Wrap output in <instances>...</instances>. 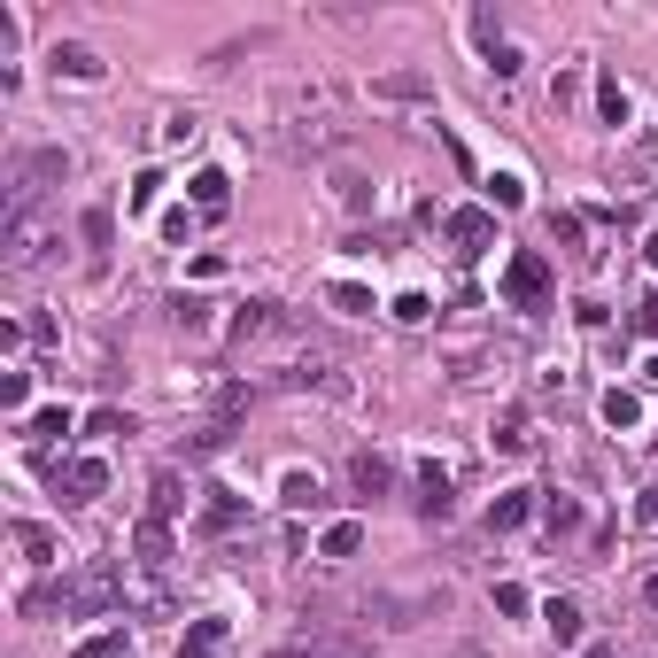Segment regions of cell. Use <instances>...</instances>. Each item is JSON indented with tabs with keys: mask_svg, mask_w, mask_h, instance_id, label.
Segmentation results:
<instances>
[{
	"mask_svg": "<svg viewBox=\"0 0 658 658\" xmlns=\"http://www.w3.org/2000/svg\"><path fill=\"white\" fill-rule=\"evenodd\" d=\"M55 225H47V217L39 210H8V233H0V264L8 271H39L47 264V256H55Z\"/></svg>",
	"mask_w": 658,
	"mask_h": 658,
	"instance_id": "obj_1",
	"label": "cell"
},
{
	"mask_svg": "<svg viewBox=\"0 0 658 658\" xmlns=\"http://www.w3.org/2000/svg\"><path fill=\"white\" fill-rule=\"evenodd\" d=\"M550 287H558V279H550V256H542V248H511V264H504V302L511 310H542Z\"/></svg>",
	"mask_w": 658,
	"mask_h": 658,
	"instance_id": "obj_2",
	"label": "cell"
},
{
	"mask_svg": "<svg viewBox=\"0 0 658 658\" xmlns=\"http://www.w3.org/2000/svg\"><path fill=\"white\" fill-rule=\"evenodd\" d=\"M132 566L140 573L171 566V527H163V519H140V527H132Z\"/></svg>",
	"mask_w": 658,
	"mask_h": 658,
	"instance_id": "obj_3",
	"label": "cell"
},
{
	"mask_svg": "<svg viewBox=\"0 0 658 658\" xmlns=\"http://www.w3.org/2000/svg\"><path fill=\"white\" fill-rule=\"evenodd\" d=\"M179 511H186V480H179V465H163V473L148 480V519H163V527H171Z\"/></svg>",
	"mask_w": 658,
	"mask_h": 658,
	"instance_id": "obj_4",
	"label": "cell"
},
{
	"mask_svg": "<svg viewBox=\"0 0 658 658\" xmlns=\"http://www.w3.org/2000/svg\"><path fill=\"white\" fill-rule=\"evenodd\" d=\"M349 480H357V496H388V488H395V465L380 457V449H357V457H349Z\"/></svg>",
	"mask_w": 658,
	"mask_h": 658,
	"instance_id": "obj_5",
	"label": "cell"
},
{
	"mask_svg": "<svg viewBox=\"0 0 658 658\" xmlns=\"http://www.w3.org/2000/svg\"><path fill=\"white\" fill-rule=\"evenodd\" d=\"M527 519H535V488H504V496L488 504V527H496V535H511V527H527Z\"/></svg>",
	"mask_w": 658,
	"mask_h": 658,
	"instance_id": "obj_6",
	"label": "cell"
},
{
	"mask_svg": "<svg viewBox=\"0 0 658 658\" xmlns=\"http://www.w3.org/2000/svg\"><path fill=\"white\" fill-rule=\"evenodd\" d=\"M47 62H55V78H78V86H93V78H101V55H93V47H78V39H62Z\"/></svg>",
	"mask_w": 658,
	"mask_h": 658,
	"instance_id": "obj_7",
	"label": "cell"
},
{
	"mask_svg": "<svg viewBox=\"0 0 658 658\" xmlns=\"http://www.w3.org/2000/svg\"><path fill=\"white\" fill-rule=\"evenodd\" d=\"M62 488L86 504V496H101V488H109V465H101V457H70V465H62Z\"/></svg>",
	"mask_w": 658,
	"mask_h": 658,
	"instance_id": "obj_8",
	"label": "cell"
},
{
	"mask_svg": "<svg viewBox=\"0 0 658 658\" xmlns=\"http://www.w3.org/2000/svg\"><path fill=\"white\" fill-rule=\"evenodd\" d=\"M542 628H550V643H581L589 620H581V604H573V597H550V604H542Z\"/></svg>",
	"mask_w": 658,
	"mask_h": 658,
	"instance_id": "obj_9",
	"label": "cell"
},
{
	"mask_svg": "<svg viewBox=\"0 0 658 658\" xmlns=\"http://www.w3.org/2000/svg\"><path fill=\"white\" fill-rule=\"evenodd\" d=\"M225 620H194V628H186V643H179V658H225Z\"/></svg>",
	"mask_w": 658,
	"mask_h": 658,
	"instance_id": "obj_10",
	"label": "cell"
},
{
	"mask_svg": "<svg viewBox=\"0 0 658 658\" xmlns=\"http://www.w3.org/2000/svg\"><path fill=\"white\" fill-rule=\"evenodd\" d=\"M16 550H24V566H39V573H47V566H55V558H62V542L47 535V527H31V519H24V527H16Z\"/></svg>",
	"mask_w": 658,
	"mask_h": 658,
	"instance_id": "obj_11",
	"label": "cell"
},
{
	"mask_svg": "<svg viewBox=\"0 0 658 658\" xmlns=\"http://www.w3.org/2000/svg\"><path fill=\"white\" fill-rule=\"evenodd\" d=\"M449 240H465V248H488V240H496V210H457V217H449Z\"/></svg>",
	"mask_w": 658,
	"mask_h": 658,
	"instance_id": "obj_12",
	"label": "cell"
},
{
	"mask_svg": "<svg viewBox=\"0 0 658 658\" xmlns=\"http://www.w3.org/2000/svg\"><path fill=\"white\" fill-rule=\"evenodd\" d=\"M419 511L426 519H449V473L442 465H419Z\"/></svg>",
	"mask_w": 658,
	"mask_h": 658,
	"instance_id": "obj_13",
	"label": "cell"
},
{
	"mask_svg": "<svg viewBox=\"0 0 658 658\" xmlns=\"http://www.w3.org/2000/svg\"><path fill=\"white\" fill-rule=\"evenodd\" d=\"M279 504H287V511H318V504H326L318 473H287V480H279Z\"/></svg>",
	"mask_w": 658,
	"mask_h": 658,
	"instance_id": "obj_14",
	"label": "cell"
},
{
	"mask_svg": "<svg viewBox=\"0 0 658 658\" xmlns=\"http://www.w3.org/2000/svg\"><path fill=\"white\" fill-rule=\"evenodd\" d=\"M194 202H202V217H217L233 202V179H225V171H194Z\"/></svg>",
	"mask_w": 658,
	"mask_h": 658,
	"instance_id": "obj_15",
	"label": "cell"
},
{
	"mask_svg": "<svg viewBox=\"0 0 658 658\" xmlns=\"http://www.w3.org/2000/svg\"><path fill=\"white\" fill-rule=\"evenodd\" d=\"M635 419H643V403H635L628 388H604V426H620V434H628Z\"/></svg>",
	"mask_w": 658,
	"mask_h": 658,
	"instance_id": "obj_16",
	"label": "cell"
},
{
	"mask_svg": "<svg viewBox=\"0 0 658 658\" xmlns=\"http://www.w3.org/2000/svg\"><path fill=\"white\" fill-rule=\"evenodd\" d=\"M357 550H364V527L357 519H333L326 527V558H357Z\"/></svg>",
	"mask_w": 658,
	"mask_h": 658,
	"instance_id": "obj_17",
	"label": "cell"
},
{
	"mask_svg": "<svg viewBox=\"0 0 658 658\" xmlns=\"http://www.w3.org/2000/svg\"><path fill=\"white\" fill-rule=\"evenodd\" d=\"M225 333H233V341H256V333H271V302H240V318H233Z\"/></svg>",
	"mask_w": 658,
	"mask_h": 658,
	"instance_id": "obj_18",
	"label": "cell"
},
{
	"mask_svg": "<svg viewBox=\"0 0 658 658\" xmlns=\"http://www.w3.org/2000/svg\"><path fill=\"white\" fill-rule=\"evenodd\" d=\"M202 527H210V535H225V527H240V504L225 496V488H210V504H202Z\"/></svg>",
	"mask_w": 658,
	"mask_h": 658,
	"instance_id": "obj_19",
	"label": "cell"
},
{
	"mask_svg": "<svg viewBox=\"0 0 658 658\" xmlns=\"http://www.w3.org/2000/svg\"><path fill=\"white\" fill-rule=\"evenodd\" d=\"M70 658H132V651H124V628H101V635H86Z\"/></svg>",
	"mask_w": 658,
	"mask_h": 658,
	"instance_id": "obj_20",
	"label": "cell"
},
{
	"mask_svg": "<svg viewBox=\"0 0 658 658\" xmlns=\"http://www.w3.org/2000/svg\"><path fill=\"white\" fill-rule=\"evenodd\" d=\"M380 101H426V78L419 70H395V78H380Z\"/></svg>",
	"mask_w": 658,
	"mask_h": 658,
	"instance_id": "obj_21",
	"label": "cell"
},
{
	"mask_svg": "<svg viewBox=\"0 0 658 658\" xmlns=\"http://www.w3.org/2000/svg\"><path fill=\"white\" fill-rule=\"evenodd\" d=\"M55 434H70V411H39V419H24V442H55Z\"/></svg>",
	"mask_w": 658,
	"mask_h": 658,
	"instance_id": "obj_22",
	"label": "cell"
},
{
	"mask_svg": "<svg viewBox=\"0 0 658 658\" xmlns=\"http://www.w3.org/2000/svg\"><path fill=\"white\" fill-rule=\"evenodd\" d=\"M171 318H179V333H210V302L179 295V302H171Z\"/></svg>",
	"mask_w": 658,
	"mask_h": 658,
	"instance_id": "obj_23",
	"label": "cell"
},
{
	"mask_svg": "<svg viewBox=\"0 0 658 658\" xmlns=\"http://www.w3.org/2000/svg\"><path fill=\"white\" fill-rule=\"evenodd\" d=\"M31 403V380L24 372H0V411H8V419H16V411H24Z\"/></svg>",
	"mask_w": 658,
	"mask_h": 658,
	"instance_id": "obj_24",
	"label": "cell"
},
{
	"mask_svg": "<svg viewBox=\"0 0 658 658\" xmlns=\"http://www.w3.org/2000/svg\"><path fill=\"white\" fill-rule=\"evenodd\" d=\"M597 109H604V124H628V93H620V78L597 86Z\"/></svg>",
	"mask_w": 658,
	"mask_h": 658,
	"instance_id": "obj_25",
	"label": "cell"
},
{
	"mask_svg": "<svg viewBox=\"0 0 658 658\" xmlns=\"http://www.w3.org/2000/svg\"><path fill=\"white\" fill-rule=\"evenodd\" d=\"M488 202H496V210H519V202H527V186H519V179H504V171H496V179H488Z\"/></svg>",
	"mask_w": 658,
	"mask_h": 658,
	"instance_id": "obj_26",
	"label": "cell"
},
{
	"mask_svg": "<svg viewBox=\"0 0 658 658\" xmlns=\"http://www.w3.org/2000/svg\"><path fill=\"white\" fill-rule=\"evenodd\" d=\"M542 519H550V535H573V527H581V511H573V496H550V511H542Z\"/></svg>",
	"mask_w": 658,
	"mask_h": 658,
	"instance_id": "obj_27",
	"label": "cell"
},
{
	"mask_svg": "<svg viewBox=\"0 0 658 658\" xmlns=\"http://www.w3.org/2000/svg\"><path fill=\"white\" fill-rule=\"evenodd\" d=\"M333 310H341V318H364V310H372V295H364V287H333Z\"/></svg>",
	"mask_w": 658,
	"mask_h": 658,
	"instance_id": "obj_28",
	"label": "cell"
},
{
	"mask_svg": "<svg viewBox=\"0 0 658 658\" xmlns=\"http://www.w3.org/2000/svg\"><path fill=\"white\" fill-rule=\"evenodd\" d=\"M86 434H101V442H109V434H132V411H93Z\"/></svg>",
	"mask_w": 658,
	"mask_h": 658,
	"instance_id": "obj_29",
	"label": "cell"
},
{
	"mask_svg": "<svg viewBox=\"0 0 658 658\" xmlns=\"http://www.w3.org/2000/svg\"><path fill=\"white\" fill-rule=\"evenodd\" d=\"M527 442H535V434H527V419H504V426H496V449H504V457H519Z\"/></svg>",
	"mask_w": 658,
	"mask_h": 658,
	"instance_id": "obj_30",
	"label": "cell"
},
{
	"mask_svg": "<svg viewBox=\"0 0 658 658\" xmlns=\"http://www.w3.org/2000/svg\"><path fill=\"white\" fill-rule=\"evenodd\" d=\"M395 318H403V326H426V318H434V302H426V295H403V302H395Z\"/></svg>",
	"mask_w": 658,
	"mask_h": 658,
	"instance_id": "obj_31",
	"label": "cell"
},
{
	"mask_svg": "<svg viewBox=\"0 0 658 658\" xmlns=\"http://www.w3.org/2000/svg\"><path fill=\"white\" fill-rule=\"evenodd\" d=\"M155 194H163V179H155V171H140V179H132V210H155Z\"/></svg>",
	"mask_w": 658,
	"mask_h": 658,
	"instance_id": "obj_32",
	"label": "cell"
},
{
	"mask_svg": "<svg viewBox=\"0 0 658 658\" xmlns=\"http://www.w3.org/2000/svg\"><path fill=\"white\" fill-rule=\"evenodd\" d=\"M86 240H93V256L109 248V210H86Z\"/></svg>",
	"mask_w": 658,
	"mask_h": 658,
	"instance_id": "obj_33",
	"label": "cell"
},
{
	"mask_svg": "<svg viewBox=\"0 0 658 658\" xmlns=\"http://www.w3.org/2000/svg\"><path fill=\"white\" fill-rule=\"evenodd\" d=\"M163 240H194V210H171V217H163Z\"/></svg>",
	"mask_w": 658,
	"mask_h": 658,
	"instance_id": "obj_34",
	"label": "cell"
},
{
	"mask_svg": "<svg viewBox=\"0 0 658 658\" xmlns=\"http://www.w3.org/2000/svg\"><path fill=\"white\" fill-rule=\"evenodd\" d=\"M635 326H643V333H658V295L643 302V318H635Z\"/></svg>",
	"mask_w": 658,
	"mask_h": 658,
	"instance_id": "obj_35",
	"label": "cell"
},
{
	"mask_svg": "<svg viewBox=\"0 0 658 658\" xmlns=\"http://www.w3.org/2000/svg\"><path fill=\"white\" fill-rule=\"evenodd\" d=\"M635 511H643V527H658V488H651V496H643Z\"/></svg>",
	"mask_w": 658,
	"mask_h": 658,
	"instance_id": "obj_36",
	"label": "cell"
},
{
	"mask_svg": "<svg viewBox=\"0 0 658 658\" xmlns=\"http://www.w3.org/2000/svg\"><path fill=\"white\" fill-rule=\"evenodd\" d=\"M643 604H651V612H658V573H651V581H643Z\"/></svg>",
	"mask_w": 658,
	"mask_h": 658,
	"instance_id": "obj_37",
	"label": "cell"
},
{
	"mask_svg": "<svg viewBox=\"0 0 658 658\" xmlns=\"http://www.w3.org/2000/svg\"><path fill=\"white\" fill-rule=\"evenodd\" d=\"M643 380H651V388H658V357H651V364H643Z\"/></svg>",
	"mask_w": 658,
	"mask_h": 658,
	"instance_id": "obj_38",
	"label": "cell"
},
{
	"mask_svg": "<svg viewBox=\"0 0 658 658\" xmlns=\"http://www.w3.org/2000/svg\"><path fill=\"white\" fill-rule=\"evenodd\" d=\"M643 256H651V264H658V233H651V248H643Z\"/></svg>",
	"mask_w": 658,
	"mask_h": 658,
	"instance_id": "obj_39",
	"label": "cell"
},
{
	"mask_svg": "<svg viewBox=\"0 0 658 658\" xmlns=\"http://www.w3.org/2000/svg\"><path fill=\"white\" fill-rule=\"evenodd\" d=\"M651 658H658V651H651Z\"/></svg>",
	"mask_w": 658,
	"mask_h": 658,
	"instance_id": "obj_40",
	"label": "cell"
}]
</instances>
